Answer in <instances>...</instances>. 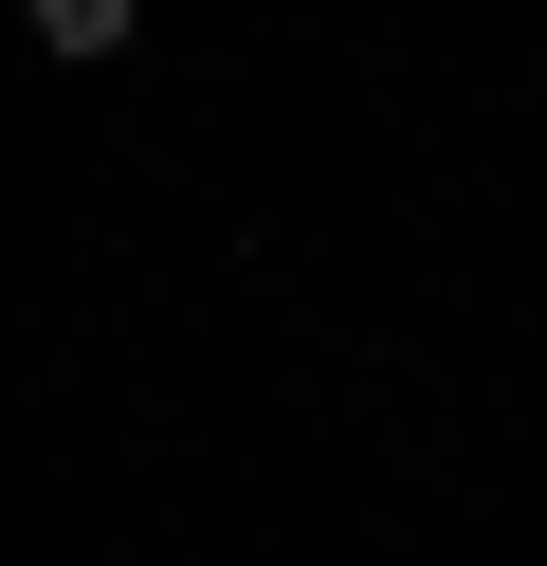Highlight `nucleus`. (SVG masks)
I'll return each mask as SVG.
<instances>
[{
  "instance_id": "f257e3e1",
  "label": "nucleus",
  "mask_w": 547,
  "mask_h": 566,
  "mask_svg": "<svg viewBox=\"0 0 547 566\" xmlns=\"http://www.w3.org/2000/svg\"><path fill=\"white\" fill-rule=\"evenodd\" d=\"M19 19H36V55H128L146 0H19Z\"/></svg>"
}]
</instances>
